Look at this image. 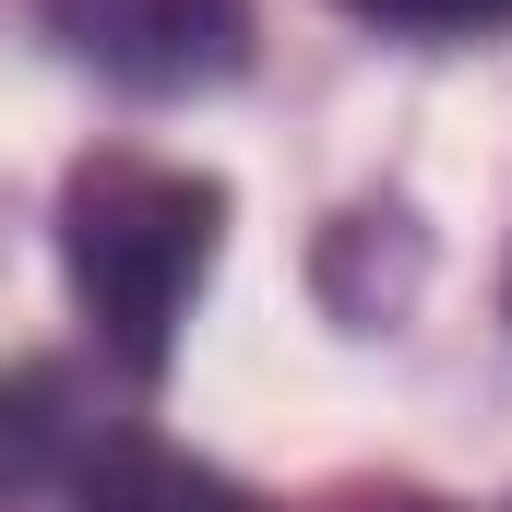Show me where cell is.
<instances>
[{
  "label": "cell",
  "instance_id": "1",
  "mask_svg": "<svg viewBox=\"0 0 512 512\" xmlns=\"http://www.w3.org/2000/svg\"><path fill=\"white\" fill-rule=\"evenodd\" d=\"M215 239H227V179H203V167L108 143L60 179V274L120 382H167L179 322L215 274Z\"/></svg>",
  "mask_w": 512,
  "mask_h": 512
},
{
  "label": "cell",
  "instance_id": "2",
  "mask_svg": "<svg viewBox=\"0 0 512 512\" xmlns=\"http://www.w3.org/2000/svg\"><path fill=\"white\" fill-rule=\"evenodd\" d=\"M60 48L96 60L108 84L179 96V84H227L251 60V0H48Z\"/></svg>",
  "mask_w": 512,
  "mask_h": 512
},
{
  "label": "cell",
  "instance_id": "3",
  "mask_svg": "<svg viewBox=\"0 0 512 512\" xmlns=\"http://www.w3.org/2000/svg\"><path fill=\"white\" fill-rule=\"evenodd\" d=\"M72 512H262V501L239 489V477H215V465L167 453V441H108V453L84 465Z\"/></svg>",
  "mask_w": 512,
  "mask_h": 512
},
{
  "label": "cell",
  "instance_id": "4",
  "mask_svg": "<svg viewBox=\"0 0 512 512\" xmlns=\"http://www.w3.org/2000/svg\"><path fill=\"white\" fill-rule=\"evenodd\" d=\"M60 441H72V370H12L0 382V501L36 489L60 465Z\"/></svg>",
  "mask_w": 512,
  "mask_h": 512
},
{
  "label": "cell",
  "instance_id": "5",
  "mask_svg": "<svg viewBox=\"0 0 512 512\" xmlns=\"http://www.w3.org/2000/svg\"><path fill=\"white\" fill-rule=\"evenodd\" d=\"M358 24H382V36H489L512 24V0H346Z\"/></svg>",
  "mask_w": 512,
  "mask_h": 512
}]
</instances>
